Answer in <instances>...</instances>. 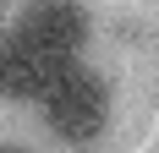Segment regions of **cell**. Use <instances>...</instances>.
I'll list each match as a JSON object with an SVG mask.
<instances>
[{
    "mask_svg": "<svg viewBox=\"0 0 159 153\" xmlns=\"http://www.w3.org/2000/svg\"><path fill=\"white\" fill-rule=\"evenodd\" d=\"M39 115L44 126L55 131L61 142L71 148H88V142L104 137V126H110V88H104V76H93L88 66H55L39 93Z\"/></svg>",
    "mask_w": 159,
    "mask_h": 153,
    "instance_id": "obj_1",
    "label": "cell"
},
{
    "mask_svg": "<svg viewBox=\"0 0 159 153\" xmlns=\"http://www.w3.org/2000/svg\"><path fill=\"white\" fill-rule=\"evenodd\" d=\"M16 33L49 66H71L82 55V44H88V11L77 0H33L22 11V22H16Z\"/></svg>",
    "mask_w": 159,
    "mask_h": 153,
    "instance_id": "obj_2",
    "label": "cell"
},
{
    "mask_svg": "<svg viewBox=\"0 0 159 153\" xmlns=\"http://www.w3.org/2000/svg\"><path fill=\"white\" fill-rule=\"evenodd\" d=\"M55 66L39 55V49L22 38V33H6L0 38V98H39Z\"/></svg>",
    "mask_w": 159,
    "mask_h": 153,
    "instance_id": "obj_3",
    "label": "cell"
},
{
    "mask_svg": "<svg viewBox=\"0 0 159 153\" xmlns=\"http://www.w3.org/2000/svg\"><path fill=\"white\" fill-rule=\"evenodd\" d=\"M0 153H28V148H16V142H0Z\"/></svg>",
    "mask_w": 159,
    "mask_h": 153,
    "instance_id": "obj_4",
    "label": "cell"
}]
</instances>
